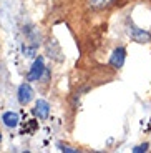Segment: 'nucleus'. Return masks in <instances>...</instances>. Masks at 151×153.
<instances>
[{
    "mask_svg": "<svg viewBox=\"0 0 151 153\" xmlns=\"http://www.w3.org/2000/svg\"><path fill=\"white\" fill-rule=\"evenodd\" d=\"M17 97H19L20 103L27 105V103H30L32 98H33V90H32V87L28 83H22L19 87V93H17Z\"/></svg>",
    "mask_w": 151,
    "mask_h": 153,
    "instance_id": "obj_4",
    "label": "nucleus"
},
{
    "mask_svg": "<svg viewBox=\"0 0 151 153\" xmlns=\"http://www.w3.org/2000/svg\"><path fill=\"white\" fill-rule=\"evenodd\" d=\"M2 122L7 128H15L19 125V113L17 111H5L2 115Z\"/></svg>",
    "mask_w": 151,
    "mask_h": 153,
    "instance_id": "obj_6",
    "label": "nucleus"
},
{
    "mask_svg": "<svg viewBox=\"0 0 151 153\" xmlns=\"http://www.w3.org/2000/svg\"><path fill=\"white\" fill-rule=\"evenodd\" d=\"M0 140H2V135H0Z\"/></svg>",
    "mask_w": 151,
    "mask_h": 153,
    "instance_id": "obj_10",
    "label": "nucleus"
},
{
    "mask_svg": "<svg viewBox=\"0 0 151 153\" xmlns=\"http://www.w3.org/2000/svg\"><path fill=\"white\" fill-rule=\"evenodd\" d=\"M33 111L40 120H47L48 115H50V103L47 102V100H37Z\"/></svg>",
    "mask_w": 151,
    "mask_h": 153,
    "instance_id": "obj_5",
    "label": "nucleus"
},
{
    "mask_svg": "<svg viewBox=\"0 0 151 153\" xmlns=\"http://www.w3.org/2000/svg\"><path fill=\"white\" fill-rule=\"evenodd\" d=\"M60 146V150L61 152H68V153H76V150L75 148H70V146H65V145H58Z\"/></svg>",
    "mask_w": 151,
    "mask_h": 153,
    "instance_id": "obj_9",
    "label": "nucleus"
},
{
    "mask_svg": "<svg viewBox=\"0 0 151 153\" xmlns=\"http://www.w3.org/2000/svg\"><path fill=\"white\" fill-rule=\"evenodd\" d=\"M43 72H45V63H43V58L38 57L37 60L33 62L30 72H28V82H37L42 78Z\"/></svg>",
    "mask_w": 151,
    "mask_h": 153,
    "instance_id": "obj_2",
    "label": "nucleus"
},
{
    "mask_svg": "<svg viewBox=\"0 0 151 153\" xmlns=\"http://www.w3.org/2000/svg\"><path fill=\"white\" fill-rule=\"evenodd\" d=\"M111 2H113V0H90L91 7H95V8H103V7H106V5H110Z\"/></svg>",
    "mask_w": 151,
    "mask_h": 153,
    "instance_id": "obj_7",
    "label": "nucleus"
},
{
    "mask_svg": "<svg viewBox=\"0 0 151 153\" xmlns=\"http://www.w3.org/2000/svg\"><path fill=\"white\" fill-rule=\"evenodd\" d=\"M128 35L135 40V42H138V43H148L151 40V33H150V32L143 30V28L135 27L133 23H128Z\"/></svg>",
    "mask_w": 151,
    "mask_h": 153,
    "instance_id": "obj_1",
    "label": "nucleus"
},
{
    "mask_svg": "<svg viewBox=\"0 0 151 153\" xmlns=\"http://www.w3.org/2000/svg\"><path fill=\"white\" fill-rule=\"evenodd\" d=\"M148 150V143H143V145H138L136 148H133V152L135 153H141V152H146Z\"/></svg>",
    "mask_w": 151,
    "mask_h": 153,
    "instance_id": "obj_8",
    "label": "nucleus"
},
{
    "mask_svg": "<svg viewBox=\"0 0 151 153\" xmlns=\"http://www.w3.org/2000/svg\"><path fill=\"white\" fill-rule=\"evenodd\" d=\"M125 58H126V50L123 47H118V48L113 50V53L110 57V65L113 68H121L123 63H125Z\"/></svg>",
    "mask_w": 151,
    "mask_h": 153,
    "instance_id": "obj_3",
    "label": "nucleus"
}]
</instances>
